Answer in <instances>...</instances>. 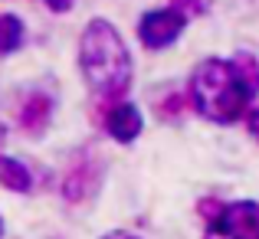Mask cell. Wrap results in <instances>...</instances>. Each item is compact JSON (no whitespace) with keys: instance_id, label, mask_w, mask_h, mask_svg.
<instances>
[{"instance_id":"obj_12","label":"cell","mask_w":259,"mask_h":239,"mask_svg":"<svg viewBox=\"0 0 259 239\" xmlns=\"http://www.w3.org/2000/svg\"><path fill=\"white\" fill-rule=\"evenodd\" d=\"M46 7L53 13H66V10H72V0H46Z\"/></svg>"},{"instance_id":"obj_6","label":"cell","mask_w":259,"mask_h":239,"mask_svg":"<svg viewBox=\"0 0 259 239\" xmlns=\"http://www.w3.org/2000/svg\"><path fill=\"white\" fill-rule=\"evenodd\" d=\"M141 128H145V121H141V112L132 102H118V105L105 115V131L112 134L118 145H132L141 134Z\"/></svg>"},{"instance_id":"obj_13","label":"cell","mask_w":259,"mask_h":239,"mask_svg":"<svg viewBox=\"0 0 259 239\" xmlns=\"http://www.w3.org/2000/svg\"><path fill=\"white\" fill-rule=\"evenodd\" d=\"M249 134H253V138L259 141V108H256L253 115H249Z\"/></svg>"},{"instance_id":"obj_14","label":"cell","mask_w":259,"mask_h":239,"mask_svg":"<svg viewBox=\"0 0 259 239\" xmlns=\"http://www.w3.org/2000/svg\"><path fill=\"white\" fill-rule=\"evenodd\" d=\"M102 239H138L135 233H125V229H115V233H105Z\"/></svg>"},{"instance_id":"obj_1","label":"cell","mask_w":259,"mask_h":239,"mask_svg":"<svg viewBox=\"0 0 259 239\" xmlns=\"http://www.w3.org/2000/svg\"><path fill=\"white\" fill-rule=\"evenodd\" d=\"M79 66H82L89 88L105 102L121 99L132 85L128 46L108 20H89L85 23L82 39H79Z\"/></svg>"},{"instance_id":"obj_7","label":"cell","mask_w":259,"mask_h":239,"mask_svg":"<svg viewBox=\"0 0 259 239\" xmlns=\"http://www.w3.org/2000/svg\"><path fill=\"white\" fill-rule=\"evenodd\" d=\"M50 118H53V99L43 95V92L30 95V99L23 102V108H20V128H23L26 134H33V138L46 131Z\"/></svg>"},{"instance_id":"obj_11","label":"cell","mask_w":259,"mask_h":239,"mask_svg":"<svg viewBox=\"0 0 259 239\" xmlns=\"http://www.w3.org/2000/svg\"><path fill=\"white\" fill-rule=\"evenodd\" d=\"M220 210H223V207H220L217 200H210V197H207V200H200V216H207V220H213Z\"/></svg>"},{"instance_id":"obj_3","label":"cell","mask_w":259,"mask_h":239,"mask_svg":"<svg viewBox=\"0 0 259 239\" xmlns=\"http://www.w3.org/2000/svg\"><path fill=\"white\" fill-rule=\"evenodd\" d=\"M203 239H259V203H227L213 220H207Z\"/></svg>"},{"instance_id":"obj_2","label":"cell","mask_w":259,"mask_h":239,"mask_svg":"<svg viewBox=\"0 0 259 239\" xmlns=\"http://www.w3.org/2000/svg\"><path fill=\"white\" fill-rule=\"evenodd\" d=\"M190 102L203 118L217 121V125H233L246 105L253 102V88L240 76L233 59H203L190 76Z\"/></svg>"},{"instance_id":"obj_8","label":"cell","mask_w":259,"mask_h":239,"mask_svg":"<svg viewBox=\"0 0 259 239\" xmlns=\"http://www.w3.org/2000/svg\"><path fill=\"white\" fill-rule=\"evenodd\" d=\"M0 187L13 190V194H30L33 190V174L26 164L13 158H0Z\"/></svg>"},{"instance_id":"obj_10","label":"cell","mask_w":259,"mask_h":239,"mask_svg":"<svg viewBox=\"0 0 259 239\" xmlns=\"http://www.w3.org/2000/svg\"><path fill=\"white\" fill-rule=\"evenodd\" d=\"M187 99H190V92H187V95H184V92H174L167 102H161V105H158L161 118H167V121H177L184 112H187Z\"/></svg>"},{"instance_id":"obj_15","label":"cell","mask_w":259,"mask_h":239,"mask_svg":"<svg viewBox=\"0 0 259 239\" xmlns=\"http://www.w3.org/2000/svg\"><path fill=\"white\" fill-rule=\"evenodd\" d=\"M0 236H4V216H0Z\"/></svg>"},{"instance_id":"obj_5","label":"cell","mask_w":259,"mask_h":239,"mask_svg":"<svg viewBox=\"0 0 259 239\" xmlns=\"http://www.w3.org/2000/svg\"><path fill=\"white\" fill-rule=\"evenodd\" d=\"M184 26H187V17L181 10H151L138 23V39L148 50H164L184 33Z\"/></svg>"},{"instance_id":"obj_4","label":"cell","mask_w":259,"mask_h":239,"mask_svg":"<svg viewBox=\"0 0 259 239\" xmlns=\"http://www.w3.org/2000/svg\"><path fill=\"white\" fill-rule=\"evenodd\" d=\"M102 180H105V167H102L99 158L92 154H82L69 170H66L63 180V197L69 207H82V203H92L102 190Z\"/></svg>"},{"instance_id":"obj_9","label":"cell","mask_w":259,"mask_h":239,"mask_svg":"<svg viewBox=\"0 0 259 239\" xmlns=\"http://www.w3.org/2000/svg\"><path fill=\"white\" fill-rule=\"evenodd\" d=\"M23 20L13 13H0V56H10L23 46Z\"/></svg>"}]
</instances>
